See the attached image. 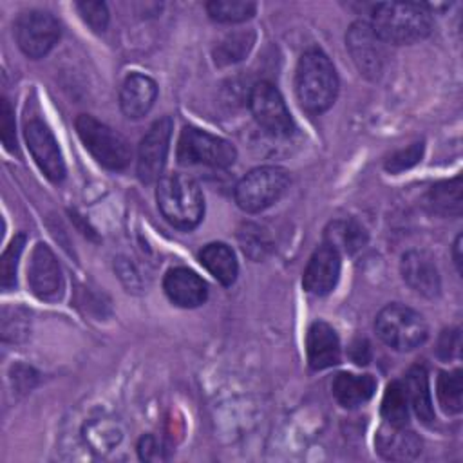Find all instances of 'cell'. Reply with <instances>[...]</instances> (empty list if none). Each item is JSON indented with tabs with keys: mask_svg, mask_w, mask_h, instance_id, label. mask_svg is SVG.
Instances as JSON below:
<instances>
[{
	"mask_svg": "<svg viewBox=\"0 0 463 463\" xmlns=\"http://www.w3.org/2000/svg\"><path fill=\"white\" fill-rule=\"evenodd\" d=\"M295 87L300 107L309 114H322L335 103L338 94L336 71L320 49H309L300 56Z\"/></svg>",
	"mask_w": 463,
	"mask_h": 463,
	"instance_id": "obj_1",
	"label": "cell"
},
{
	"mask_svg": "<svg viewBox=\"0 0 463 463\" xmlns=\"http://www.w3.org/2000/svg\"><path fill=\"white\" fill-rule=\"evenodd\" d=\"M371 27L383 43L403 45L429 36L432 18L425 4L385 2L374 5Z\"/></svg>",
	"mask_w": 463,
	"mask_h": 463,
	"instance_id": "obj_2",
	"label": "cell"
},
{
	"mask_svg": "<svg viewBox=\"0 0 463 463\" xmlns=\"http://www.w3.org/2000/svg\"><path fill=\"white\" fill-rule=\"evenodd\" d=\"M163 217L179 230L195 228L204 213V199L199 184L184 174L163 175L156 190Z\"/></svg>",
	"mask_w": 463,
	"mask_h": 463,
	"instance_id": "obj_3",
	"label": "cell"
},
{
	"mask_svg": "<svg viewBox=\"0 0 463 463\" xmlns=\"http://www.w3.org/2000/svg\"><path fill=\"white\" fill-rule=\"evenodd\" d=\"M76 132L92 154V157L109 170H123L132 159V150L128 141L110 128L109 125L98 121L89 114L76 118Z\"/></svg>",
	"mask_w": 463,
	"mask_h": 463,
	"instance_id": "obj_4",
	"label": "cell"
},
{
	"mask_svg": "<svg viewBox=\"0 0 463 463\" xmlns=\"http://www.w3.org/2000/svg\"><path fill=\"white\" fill-rule=\"evenodd\" d=\"M374 327L378 336L396 351H412L421 345L429 335L425 318L403 304L385 306L378 313Z\"/></svg>",
	"mask_w": 463,
	"mask_h": 463,
	"instance_id": "obj_5",
	"label": "cell"
},
{
	"mask_svg": "<svg viewBox=\"0 0 463 463\" xmlns=\"http://www.w3.org/2000/svg\"><path fill=\"white\" fill-rule=\"evenodd\" d=\"M289 186V174L280 166H259L235 186V203L248 213H257L277 203Z\"/></svg>",
	"mask_w": 463,
	"mask_h": 463,
	"instance_id": "obj_6",
	"label": "cell"
},
{
	"mask_svg": "<svg viewBox=\"0 0 463 463\" xmlns=\"http://www.w3.org/2000/svg\"><path fill=\"white\" fill-rule=\"evenodd\" d=\"M237 157L235 146L219 136L206 130L186 127L177 141V161L181 165H206L213 168H226Z\"/></svg>",
	"mask_w": 463,
	"mask_h": 463,
	"instance_id": "obj_7",
	"label": "cell"
},
{
	"mask_svg": "<svg viewBox=\"0 0 463 463\" xmlns=\"http://www.w3.org/2000/svg\"><path fill=\"white\" fill-rule=\"evenodd\" d=\"M14 36L22 52L38 60L56 45L60 38V24L47 11H25L16 18Z\"/></svg>",
	"mask_w": 463,
	"mask_h": 463,
	"instance_id": "obj_8",
	"label": "cell"
},
{
	"mask_svg": "<svg viewBox=\"0 0 463 463\" xmlns=\"http://www.w3.org/2000/svg\"><path fill=\"white\" fill-rule=\"evenodd\" d=\"M250 110L255 121L273 136H289L295 130L293 118L279 89L269 81H259L250 92Z\"/></svg>",
	"mask_w": 463,
	"mask_h": 463,
	"instance_id": "obj_9",
	"label": "cell"
},
{
	"mask_svg": "<svg viewBox=\"0 0 463 463\" xmlns=\"http://www.w3.org/2000/svg\"><path fill=\"white\" fill-rule=\"evenodd\" d=\"M24 136L38 168L54 183L65 177V163L58 141L47 123L36 116L25 119Z\"/></svg>",
	"mask_w": 463,
	"mask_h": 463,
	"instance_id": "obj_10",
	"label": "cell"
},
{
	"mask_svg": "<svg viewBox=\"0 0 463 463\" xmlns=\"http://www.w3.org/2000/svg\"><path fill=\"white\" fill-rule=\"evenodd\" d=\"M172 127H174V121L170 116L159 118L157 121H154V125L148 128V132L139 143L137 177L146 184L161 179V174L168 157Z\"/></svg>",
	"mask_w": 463,
	"mask_h": 463,
	"instance_id": "obj_11",
	"label": "cell"
},
{
	"mask_svg": "<svg viewBox=\"0 0 463 463\" xmlns=\"http://www.w3.org/2000/svg\"><path fill=\"white\" fill-rule=\"evenodd\" d=\"M347 51L358 67L360 74L376 80L382 74L385 61V49L380 36L374 33L371 24L354 22L345 34Z\"/></svg>",
	"mask_w": 463,
	"mask_h": 463,
	"instance_id": "obj_12",
	"label": "cell"
},
{
	"mask_svg": "<svg viewBox=\"0 0 463 463\" xmlns=\"http://www.w3.org/2000/svg\"><path fill=\"white\" fill-rule=\"evenodd\" d=\"M31 291L42 300H56L63 291L60 264L47 244H36L27 266Z\"/></svg>",
	"mask_w": 463,
	"mask_h": 463,
	"instance_id": "obj_13",
	"label": "cell"
},
{
	"mask_svg": "<svg viewBox=\"0 0 463 463\" xmlns=\"http://www.w3.org/2000/svg\"><path fill=\"white\" fill-rule=\"evenodd\" d=\"M340 277V253L329 244L318 246L302 277V286L311 295H327L338 282Z\"/></svg>",
	"mask_w": 463,
	"mask_h": 463,
	"instance_id": "obj_14",
	"label": "cell"
},
{
	"mask_svg": "<svg viewBox=\"0 0 463 463\" xmlns=\"http://www.w3.org/2000/svg\"><path fill=\"white\" fill-rule=\"evenodd\" d=\"M402 277L416 293L423 297H436L439 293L441 282L438 268L432 257L420 250H411L402 257Z\"/></svg>",
	"mask_w": 463,
	"mask_h": 463,
	"instance_id": "obj_15",
	"label": "cell"
},
{
	"mask_svg": "<svg viewBox=\"0 0 463 463\" xmlns=\"http://www.w3.org/2000/svg\"><path fill=\"white\" fill-rule=\"evenodd\" d=\"M163 288L166 297L181 307H197L208 297L206 282L188 268H172L166 271Z\"/></svg>",
	"mask_w": 463,
	"mask_h": 463,
	"instance_id": "obj_16",
	"label": "cell"
},
{
	"mask_svg": "<svg viewBox=\"0 0 463 463\" xmlns=\"http://www.w3.org/2000/svg\"><path fill=\"white\" fill-rule=\"evenodd\" d=\"M306 354L309 367L322 371L340 362V340L336 331L322 320L309 326L306 335Z\"/></svg>",
	"mask_w": 463,
	"mask_h": 463,
	"instance_id": "obj_17",
	"label": "cell"
},
{
	"mask_svg": "<svg viewBox=\"0 0 463 463\" xmlns=\"http://www.w3.org/2000/svg\"><path fill=\"white\" fill-rule=\"evenodd\" d=\"M157 98V85L156 81L139 72H132L125 78L121 90H119V107L123 114L130 119H139L154 107Z\"/></svg>",
	"mask_w": 463,
	"mask_h": 463,
	"instance_id": "obj_18",
	"label": "cell"
},
{
	"mask_svg": "<svg viewBox=\"0 0 463 463\" xmlns=\"http://www.w3.org/2000/svg\"><path fill=\"white\" fill-rule=\"evenodd\" d=\"M405 427H392L387 425L380 429L376 436V449L378 452L394 461H405L412 459L421 450V441L416 438L414 432L403 430Z\"/></svg>",
	"mask_w": 463,
	"mask_h": 463,
	"instance_id": "obj_19",
	"label": "cell"
},
{
	"mask_svg": "<svg viewBox=\"0 0 463 463\" xmlns=\"http://www.w3.org/2000/svg\"><path fill=\"white\" fill-rule=\"evenodd\" d=\"M374 391H376V380L371 374L340 373L333 380V396L342 407H347V409L364 405L373 398Z\"/></svg>",
	"mask_w": 463,
	"mask_h": 463,
	"instance_id": "obj_20",
	"label": "cell"
},
{
	"mask_svg": "<svg viewBox=\"0 0 463 463\" xmlns=\"http://www.w3.org/2000/svg\"><path fill=\"white\" fill-rule=\"evenodd\" d=\"M201 264L217 279L222 286H232L237 279V259L232 248L224 242H210L199 253Z\"/></svg>",
	"mask_w": 463,
	"mask_h": 463,
	"instance_id": "obj_21",
	"label": "cell"
},
{
	"mask_svg": "<svg viewBox=\"0 0 463 463\" xmlns=\"http://www.w3.org/2000/svg\"><path fill=\"white\" fill-rule=\"evenodd\" d=\"M409 403L414 409L416 416L423 423H430L434 420V409L430 400V387H429V374L423 365H412L403 380Z\"/></svg>",
	"mask_w": 463,
	"mask_h": 463,
	"instance_id": "obj_22",
	"label": "cell"
},
{
	"mask_svg": "<svg viewBox=\"0 0 463 463\" xmlns=\"http://www.w3.org/2000/svg\"><path fill=\"white\" fill-rule=\"evenodd\" d=\"M367 242L365 228L354 219L333 221L326 230V244L335 248L338 253H354Z\"/></svg>",
	"mask_w": 463,
	"mask_h": 463,
	"instance_id": "obj_23",
	"label": "cell"
},
{
	"mask_svg": "<svg viewBox=\"0 0 463 463\" xmlns=\"http://www.w3.org/2000/svg\"><path fill=\"white\" fill-rule=\"evenodd\" d=\"M461 177L434 184L427 194L430 212L443 217H458L461 213Z\"/></svg>",
	"mask_w": 463,
	"mask_h": 463,
	"instance_id": "obj_24",
	"label": "cell"
},
{
	"mask_svg": "<svg viewBox=\"0 0 463 463\" xmlns=\"http://www.w3.org/2000/svg\"><path fill=\"white\" fill-rule=\"evenodd\" d=\"M409 396L403 382H391L383 392L382 416L387 425L405 427L409 423Z\"/></svg>",
	"mask_w": 463,
	"mask_h": 463,
	"instance_id": "obj_25",
	"label": "cell"
},
{
	"mask_svg": "<svg viewBox=\"0 0 463 463\" xmlns=\"http://www.w3.org/2000/svg\"><path fill=\"white\" fill-rule=\"evenodd\" d=\"M438 402L447 414H458L463 409V378L461 369L441 371L436 383Z\"/></svg>",
	"mask_w": 463,
	"mask_h": 463,
	"instance_id": "obj_26",
	"label": "cell"
},
{
	"mask_svg": "<svg viewBox=\"0 0 463 463\" xmlns=\"http://www.w3.org/2000/svg\"><path fill=\"white\" fill-rule=\"evenodd\" d=\"M255 34L251 31H237L228 34L213 51L217 65H230L241 61L251 49Z\"/></svg>",
	"mask_w": 463,
	"mask_h": 463,
	"instance_id": "obj_27",
	"label": "cell"
},
{
	"mask_svg": "<svg viewBox=\"0 0 463 463\" xmlns=\"http://www.w3.org/2000/svg\"><path fill=\"white\" fill-rule=\"evenodd\" d=\"M255 2L244 0H212L206 4V11L212 20L222 24H239L246 22L255 14Z\"/></svg>",
	"mask_w": 463,
	"mask_h": 463,
	"instance_id": "obj_28",
	"label": "cell"
},
{
	"mask_svg": "<svg viewBox=\"0 0 463 463\" xmlns=\"http://www.w3.org/2000/svg\"><path fill=\"white\" fill-rule=\"evenodd\" d=\"M25 246V233H18L13 237L9 246L5 248L2 260H0V280L2 288L9 291L16 284V268H18V259L20 253Z\"/></svg>",
	"mask_w": 463,
	"mask_h": 463,
	"instance_id": "obj_29",
	"label": "cell"
},
{
	"mask_svg": "<svg viewBox=\"0 0 463 463\" xmlns=\"http://www.w3.org/2000/svg\"><path fill=\"white\" fill-rule=\"evenodd\" d=\"M76 9L92 31L103 33L107 29L109 9L103 2H78Z\"/></svg>",
	"mask_w": 463,
	"mask_h": 463,
	"instance_id": "obj_30",
	"label": "cell"
},
{
	"mask_svg": "<svg viewBox=\"0 0 463 463\" xmlns=\"http://www.w3.org/2000/svg\"><path fill=\"white\" fill-rule=\"evenodd\" d=\"M421 154H423V143H414V145L396 152L392 157H389V161L385 163V168L391 174L403 172V170L414 166L416 163H420L421 161Z\"/></svg>",
	"mask_w": 463,
	"mask_h": 463,
	"instance_id": "obj_31",
	"label": "cell"
},
{
	"mask_svg": "<svg viewBox=\"0 0 463 463\" xmlns=\"http://www.w3.org/2000/svg\"><path fill=\"white\" fill-rule=\"evenodd\" d=\"M0 130H2V141L9 152L16 150V134H14V112L7 98H2L0 107Z\"/></svg>",
	"mask_w": 463,
	"mask_h": 463,
	"instance_id": "obj_32",
	"label": "cell"
},
{
	"mask_svg": "<svg viewBox=\"0 0 463 463\" xmlns=\"http://www.w3.org/2000/svg\"><path fill=\"white\" fill-rule=\"evenodd\" d=\"M459 349V333L456 331H445L438 342V354L441 358L452 356V351Z\"/></svg>",
	"mask_w": 463,
	"mask_h": 463,
	"instance_id": "obj_33",
	"label": "cell"
},
{
	"mask_svg": "<svg viewBox=\"0 0 463 463\" xmlns=\"http://www.w3.org/2000/svg\"><path fill=\"white\" fill-rule=\"evenodd\" d=\"M137 450H139L141 459H159L161 458V445L152 434H146L139 439Z\"/></svg>",
	"mask_w": 463,
	"mask_h": 463,
	"instance_id": "obj_34",
	"label": "cell"
},
{
	"mask_svg": "<svg viewBox=\"0 0 463 463\" xmlns=\"http://www.w3.org/2000/svg\"><path fill=\"white\" fill-rule=\"evenodd\" d=\"M349 356L356 365H365L371 360V345L367 340L358 338L349 347Z\"/></svg>",
	"mask_w": 463,
	"mask_h": 463,
	"instance_id": "obj_35",
	"label": "cell"
},
{
	"mask_svg": "<svg viewBox=\"0 0 463 463\" xmlns=\"http://www.w3.org/2000/svg\"><path fill=\"white\" fill-rule=\"evenodd\" d=\"M452 255H454V262H456V266H458V271L461 273V235H458V237H456Z\"/></svg>",
	"mask_w": 463,
	"mask_h": 463,
	"instance_id": "obj_36",
	"label": "cell"
}]
</instances>
